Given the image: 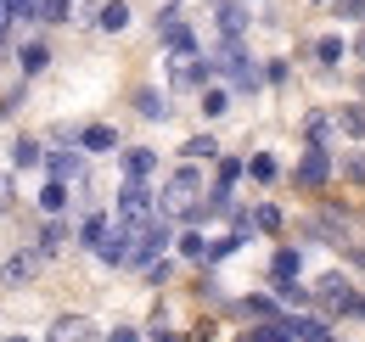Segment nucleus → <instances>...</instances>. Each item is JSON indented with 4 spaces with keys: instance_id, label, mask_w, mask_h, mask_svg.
Returning a JSON list of instances; mask_svg holds the SVG:
<instances>
[{
    "instance_id": "10",
    "label": "nucleus",
    "mask_w": 365,
    "mask_h": 342,
    "mask_svg": "<svg viewBox=\"0 0 365 342\" xmlns=\"http://www.w3.org/2000/svg\"><path fill=\"white\" fill-rule=\"evenodd\" d=\"M79 152H85L79 140H73L68 152H46V169H51V180H68V185H73V180H79V169H85V157H79Z\"/></svg>"
},
{
    "instance_id": "34",
    "label": "nucleus",
    "mask_w": 365,
    "mask_h": 342,
    "mask_svg": "<svg viewBox=\"0 0 365 342\" xmlns=\"http://www.w3.org/2000/svg\"><path fill=\"white\" fill-rule=\"evenodd\" d=\"M337 169L349 174L354 185H365V152H343V157H337Z\"/></svg>"
},
{
    "instance_id": "5",
    "label": "nucleus",
    "mask_w": 365,
    "mask_h": 342,
    "mask_svg": "<svg viewBox=\"0 0 365 342\" xmlns=\"http://www.w3.org/2000/svg\"><path fill=\"white\" fill-rule=\"evenodd\" d=\"M152 214H163V208H158V191H152L146 180H124V185H118V219L146 224Z\"/></svg>"
},
{
    "instance_id": "39",
    "label": "nucleus",
    "mask_w": 365,
    "mask_h": 342,
    "mask_svg": "<svg viewBox=\"0 0 365 342\" xmlns=\"http://www.w3.org/2000/svg\"><path fill=\"white\" fill-rule=\"evenodd\" d=\"M343 253H349V264H354V269H365V242H349Z\"/></svg>"
},
{
    "instance_id": "42",
    "label": "nucleus",
    "mask_w": 365,
    "mask_h": 342,
    "mask_svg": "<svg viewBox=\"0 0 365 342\" xmlns=\"http://www.w3.org/2000/svg\"><path fill=\"white\" fill-rule=\"evenodd\" d=\"M354 56H360V62H365V34H360V40H354Z\"/></svg>"
},
{
    "instance_id": "18",
    "label": "nucleus",
    "mask_w": 365,
    "mask_h": 342,
    "mask_svg": "<svg viewBox=\"0 0 365 342\" xmlns=\"http://www.w3.org/2000/svg\"><path fill=\"white\" fill-rule=\"evenodd\" d=\"M287 320H292V331H298V342H337L331 337V326H326V314H287Z\"/></svg>"
},
{
    "instance_id": "14",
    "label": "nucleus",
    "mask_w": 365,
    "mask_h": 342,
    "mask_svg": "<svg viewBox=\"0 0 365 342\" xmlns=\"http://www.w3.org/2000/svg\"><path fill=\"white\" fill-rule=\"evenodd\" d=\"M96 28H101V34H124V28H130V6H124V0H101V6H96Z\"/></svg>"
},
{
    "instance_id": "1",
    "label": "nucleus",
    "mask_w": 365,
    "mask_h": 342,
    "mask_svg": "<svg viewBox=\"0 0 365 342\" xmlns=\"http://www.w3.org/2000/svg\"><path fill=\"white\" fill-rule=\"evenodd\" d=\"M202 169L197 163H180V169L163 180V191H158V208L169 219H197V208H202Z\"/></svg>"
},
{
    "instance_id": "22",
    "label": "nucleus",
    "mask_w": 365,
    "mask_h": 342,
    "mask_svg": "<svg viewBox=\"0 0 365 342\" xmlns=\"http://www.w3.org/2000/svg\"><path fill=\"white\" fill-rule=\"evenodd\" d=\"M175 253H180V258H197V264H208V236H202V224H191V230H180V242H175Z\"/></svg>"
},
{
    "instance_id": "27",
    "label": "nucleus",
    "mask_w": 365,
    "mask_h": 342,
    "mask_svg": "<svg viewBox=\"0 0 365 342\" xmlns=\"http://www.w3.org/2000/svg\"><path fill=\"white\" fill-rule=\"evenodd\" d=\"M11 163H17V169H40V163H46V152H40V140H29V135H23V140L11 146Z\"/></svg>"
},
{
    "instance_id": "40",
    "label": "nucleus",
    "mask_w": 365,
    "mask_h": 342,
    "mask_svg": "<svg viewBox=\"0 0 365 342\" xmlns=\"http://www.w3.org/2000/svg\"><path fill=\"white\" fill-rule=\"evenodd\" d=\"M107 342H140V337L130 331V326H113V331H107Z\"/></svg>"
},
{
    "instance_id": "16",
    "label": "nucleus",
    "mask_w": 365,
    "mask_h": 342,
    "mask_svg": "<svg viewBox=\"0 0 365 342\" xmlns=\"http://www.w3.org/2000/svg\"><path fill=\"white\" fill-rule=\"evenodd\" d=\"M46 68H51V45L29 40L23 51H17V73H23V79H34V73H46Z\"/></svg>"
},
{
    "instance_id": "15",
    "label": "nucleus",
    "mask_w": 365,
    "mask_h": 342,
    "mask_svg": "<svg viewBox=\"0 0 365 342\" xmlns=\"http://www.w3.org/2000/svg\"><path fill=\"white\" fill-rule=\"evenodd\" d=\"M304 275V253L298 247H275L270 253V281H298Z\"/></svg>"
},
{
    "instance_id": "31",
    "label": "nucleus",
    "mask_w": 365,
    "mask_h": 342,
    "mask_svg": "<svg viewBox=\"0 0 365 342\" xmlns=\"http://www.w3.org/2000/svg\"><path fill=\"white\" fill-rule=\"evenodd\" d=\"M6 17L11 23H40V0H6Z\"/></svg>"
},
{
    "instance_id": "8",
    "label": "nucleus",
    "mask_w": 365,
    "mask_h": 342,
    "mask_svg": "<svg viewBox=\"0 0 365 342\" xmlns=\"http://www.w3.org/2000/svg\"><path fill=\"white\" fill-rule=\"evenodd\" d=\"M73 140H79L91 157H101V152H118V129H113V124H85V129H73Z\"/></svg>"
},
{
    "instance_id": "46",
    "label": "nucleus",
    "mask_w": 365,
    "mask_h": 342,
    "mask_svg": "<svg viewBox=\"0 0 365 342\" xmlns=\"http://www.w3.org/2000/svg\"><path fill=\"white\" fill-rule=\"evenodd\" d=\"M315 6H331V0H315Z\"/></svg>"
},
{
    "instance_id": "17",
    "label": "nucleus",
    "mask_w": 365,
    "mask_h": 342,
    "mask_svg": "<svg viewBox=\"0 0 365 342\" xmlns=\"http://www.w3.org/2000/svg\"><path fill=\"white\" fill-rule=\"evenodd\" d=\"M91 320H85V314H62V320H56V326H51V342H91Z\"/></svg>"
},
{
    "instance_id": "30",
    "label": "nucleus",
    "mask_w": 365,
    "mask_h": 342,
    "mask_svg": "<svg viewBox=\"0 0 365 342\" xmlns=\"http://www.w3.org/2000/svg\"><path fill=\"white\" fill-rule=\"evenodd\" d=\"M247 174H253V180H264V185H270L275 174H281V163H275L270 152H253V157H247Z\"/></svg>"
},
{
    "instance_id": "33",
    "label": "nucleus",
    "mask_w": 365,
    "mask_h": 342,
    "mask_svg": "<svg viewBox=\"0 0 365 342\" xmlns=\"http://www.w3.org/2000/svg\"><path fill=\"white\" fill-rule=\"evenodd\" d=\"M214 169H220V180H225V185H236V180L247 174V157H214Z\"/></svg>"
},
{
    "instance_id": "41",
    "label": "nucleus",
    "mask_w": 365,
    "mask_h": 342,
    "mask_svg": "<svg viewBox=\"0 0 365 342\" xmlns=\"http://www.w3.org/2000/svg\"><path fill=\"white\" fill-rule=\"evenodd\" d=\"M6 28H11V17H6V0H0V51H6Z\"/></svg>"
},
{
    "instance_id": "19",
    "label": "nucleus",
    "mask_w": 365,
    "mask_h": 342,
    "mask_svg": "<svg viewBox=\"0 0 365 342\" xmlns=\"http://www.w3.org/2000/svg\"><path fill=\"white\" fill-rule=\"evenodd\" d=\"M135 113L140 118H158V124H163V118H169V90H135Z\"/></svg>"
},
{
    "instance_id": "37",
    "label": "nucleus",
    "mask_w": 365,
    "mask_h": 342,
    "mask_svg": "<svg viewBox=\"0 0 365 342\" xmlns=\"http://www.w3.org/2000/svg\"><path fill=\"white\" fill-rule=\"evenodd\" d=\"M11 197H17V185H11V174L0 169V214H6V208H11Z\"/></svg>"
},
{
    "instance_id": "4",
    "label": "nucleus",
    "mask_w": 365,
    "mask_h": 342,
    "mask_svg": "<svg viewBox=\"0 0 365 342\" xmlns=\"http://www.w3.org/2000/svg\"><path fill=\"white\" fill-rule=\"evenodd\" d=\"M169 85L180 90L214 85V62H202V51H169Z\"/></svg>"
},
{
    "instance_id": "11",
    "label": "nucleus",
    "mask_w": 365,
    "mask_h": 342,
    "mask_svg": "<svg viewBox=\"0 0 365 342\" xmlns=\"http://www.w3.org/2000/svg\"><path fill=\"white\" fill-rule=\"evenodd\" d=\"M158 174V152L152 146H124V180H152Z\"/></svg>"
},
{
    "instance_id": "23",
    "label": "nucleus",
    "mask_w": 365,
    "mask_h": 342,
    "mask_svg": "<svg viewBox=\"0 0 365 342\" xmlns=\"http://www.w3.org/2000/svg\"><path fill=\"white\" fill-rule=\"evenodd\" d=\"M180 157L185 163H214V157H220V140H214V135H191L180 146Z\"/></svg>"
},
{
    "instance_id": "26",
    "label": "nucleus",
    "mask_w": 365,
    "mask_h": 342,
    "mask_svg": "<svg viewBox=\"0 0 365 342\" xmlns=\"http://www.w3.org/2000/svg\"><path fill=\"white\" fill-rule=\"evenodd\" d=\"M230 113V90L225 85H202V118H225Z\"/></svg>"
},
{
    "instance_id": "44",
    "label": "nucleus",
    "mask_w": 365,
    "mask_h": 342,
    "mask_svg": "<svg viewBox=\"0 0 365 342\" xmlns=\"http://www.w3.org/2000/svg\"><path fill=\"white\" fill-rule=\"evenodd\" d=\"M354 314H360V320H365V292H360V309H354Z\"/></svg>"
},
{
    "instance_id": "9",
    "label": "nucleus",
    "mask_w": 365,
    "mask_h": 342,
    "mask_svg": "<svg viewBox=\"0 0 365 342\" xmlns=\"http://www.w3.org/2000/svg\"><path fill=\"white\" fill-rule=\"evenodd\" d=\"M68 242H79V230H68V219L51 214V219H46V230H40V253L56 258V253H68Z\"/></svg>"
},
{
    "instance_id": "21",
    "label": "nucleus",
    "mask_w": 365,
    "mask_h": 342,
    "mask_svg": "<svg viewBox=\"0 0 365 342\" xmlns=\"http://www.w3.org/2000/svg\"><path fill=\"white\" fill-rule=\"evenodd\" d=\"M349 51H354V45L343 40V34H320V40H315V62H320V68H337Z\"/></svg>"
},
{
    "instance_id": "13",
    "label": "nucleus",
    "mask_w": 365,
    "mask_h": 342,
    "mask_svg": "<svg viewBox=\"0 0 365 342\" xmlns=\"http://www.w3.org/2000/svg\"><path fill=\"white\" fill-rule=\"evenodd\" d=\"M214 17H220V34H225V40H242V28H247L253 11H247V0H225Z\"/></svg>"
},
{
    "instance_id": "32",
    "label": "nucleus",
    "mask_w": 365,
    "mask_h": 342,
    "mask_svg": "<svg viewBox=\"0 0 365 342\" xmlns=\"http://www.w3.org/2000/svg\"><path fill=\"white\" fill-rule=\"evenodd\" d=\"M73 17V0H40V23H68Z\"/></svg>"
},
{
    "instance_id": "6",
    "label": "nucleus",
    "mask_w": 365,
    "mask_h": 342,
    "mask_svg": "<svg viewBox=\"0 0 365 342\" xmlns=\"http://www.w3.org/2000/svg\"><path fill=\"white\" fill-rule=\"evenodd\" d=\"M40 258H46L40 247H34V253H29V247H17V253L0 264V286H29V281L40 275Z\"/></svg>"
},
{
    "instance_id": "20",
    "label": "nucleus",
    "mask_w": 365,
    "mask_h": 342,
    "mask_svg": "<svg viewBox=\"0 0 365 342\" xmlns=\"http://www.w3.org/2000/svg\"><path fill=\"white\" fill-rule=\"evenodd\" d=\"M236 342H298V331H292V320H264L259 331H242Z\"/></svg>"
},
{
    "instance_id": "35",
    "label": "nucleus",
    "mask_w": 365,
    "mask_h": 342,
    "mask_svg": "<svg viewBox=\"0 0 365 342\" xmlns=\"http://www.w3.org/2000/svg\"><path fill=\"white\" fill-rule=\"evenodd\" d=\"M253 219H259V230H281V224H287V219H281V208H275V202H259V208H253Z\"/></svg>"
},
{
    "instance_id": "47",
    "label": "nucleus",
    "mask_w": 365,
    "mask_h": 342,
    "mask_svg": "<svg viewBox=\"0 0 365 342\" xmlns=\"http://www.w3.org/2000/svg\"><path fill=\"white\" fill-rule=\"evenodd\" d=\"M360 230H365V214H360Z\"/></svg>"
},
{
    "instance_id": "24",
    "label": "nucleus",
    "mask_w": 365,
    "mask_h": 342,
    "mask_svg": "<svg viewBox=\"0 0 365 342\" xmlns=\"http://www.w3.org/2000/svg\"><path fill=\"white\" fill-rule=\"evenodd\" d=\"M337 129H343L349 140H365V101H349V107H337Z\"/></svg>"
},
{
    "instance_id": "45",
    "label": "nucleus",
    "mask_w": 365,
    "mask_h": 342,
    "mask_svg": "<svg viewBox=\"0 0 365 342\" xmlns=\"http://www.w3.org/2000/svg\"><path fill=\"white\" fill-rule=\"evenodd\" d=\"M0 342H29V337H0Z\"/></svg>"
},
{
    "instance_id": "38",
    "label": "nucleus",
    "mask_w": 365,
    "mask_h": 342,
    "mask_svg": "<svg viewBox=\"0 0 365 342\" xmlns=\"http://www.w3.org/2000/svg\"><path fill=\"white\" fill-rule=\"evenodd\" d=\"M264 85H287V62H270V68H264Z\"/></svg>"
},
{
    "instance_id": "29",
    "label": "nucleus",
    "mask_w": 365,
    "mask_h": 342,
    "mask_svg": "<svg viewBox=\"0 0 365 342\" xmlns=\"http://www.w3.org/2000/svg\"><path fill=\"white\" fill-rule=\"evenodd\" d=\"M242 242H247L242 230H230V236H214V242H208V264H220V258H230L236 247H242Z\"/></svg>"
},
{
    "instance_id": "7",
    "label": "nucleus",
    "mask_w": 365,
    "mask_h": 342,
    "mask_svg": "<svg viewBox=\"0 0 365 342\" xmlns=\"http://www.w3.org/2000/svg\"><path fill=\"white\" fill-rule=\"evenodd\" d=\"M304 140H309V146H331V140H337V113H331V107H309V113H304Z\"/></svg>"
},
{
    "instance_id": "36",
    "label": "nucleus",
    "mask_w": 365,
    "mask_h": 342,
    "mask_svg": "<svg viewBox=\"0 0 365 342\" xmlns=\"http://www.w3.org/2000/svg\"><path fill=\"white\" fill-rule=\"evenodd\" d=\"M337 17H365V0H331Z\"/></svg>"
},
{
    "instance_id": "43",
    "label": "nucleus",
    "mask_w": 365,
    "mask_h": 342,
    "mask_svg": "<svg viewBox=\"0 0 365 342\" xmlns=\"http://www.w3.org/2000/svg\"><path fill=\"white\" fill-rule=\"evenodd\" d=\"M152 342H175V337H169V331H152Z\"/></svg>"
},
{
    "instance_id": "2",
    "label": "nucleus",
    "mask_w": 365,
    "mask_h": 342,
    "mask_svg": "<svg viewBox=\"0 0 365 342\" xmlns=\"http://www.w3.org/2000/svg\"><path fill=\"white\" fill-rule=\"evenodd\" d=\"M315 303H320V314H326V320H343V314H354V309H360V286H354L349 275H337V269H331V275H320V281H315Z\"/></svg>"
},
{
    "instance_id": "28",
    "label": "nucleus",
    "mask_w": 365,
    "mask_h": 342,
    "mask_svg": "<svg viewBox=\"0 0 365 342\" xmlns=\"http://www.w3.org/2000/svg\"><path fill=\"white\" fill-rule=\"evenodd\" d=\"M40 208H46V214H62V208H68V180H51L46 191H40Z\"/></svg>"
},
{
    "instance_id": "3",
    "label": "nucleus",
    "mask_w": 365,
    "mask_h": 342,
    "mask_svg": "<svg viewBox=\"0 0 365 342\" xmlns=\"http://www.w3.org/2000/svg\"><path fill=\"white\" fill-rule=\"evenodd\" d=\"M331 174H337V157H331V146H304V157H298L292 180H298L304 191H326V185H331Z\"/></svg>"
},
{
    "instance_id": "25",
    "label": "nucleus",
    "mask_w": 365,
    "mask_h": 342,
    "mask_svg": "<svg viewBox=\"0 0 365 342\" xmlns=\"http://www.w3.org/2000/svg\"><path fill=\"white\" fill-rule=\"evenodd\" d=\"M107 230H113V219H107V214H91L85 224H79V247H91V253H96V247L107 242Z\"/></svg>"
},
{
    "instance_id": "12",
    "label": "nucleus",
    "mask_w": 365,
    "mask_h": 342,
    "mask_svg": "<svg viewBox=\"0 0 365 342\" xmlns=\"http://www.w3.org/2000/svg\"><path fill=\"white\" fill-rule=\"evenodd\" d=\"M242 314H253V320H287L292 309L275 298V292H253V298H242Z\"/></svg>"
}]
</instances>
